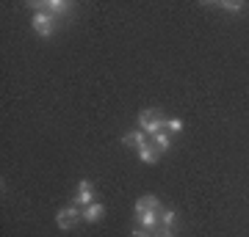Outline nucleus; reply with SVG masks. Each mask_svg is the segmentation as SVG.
Listing matches in <instances>:
<instances>
[{
    "label": "nucleus",
    "mask_w": 249,
    "mask_h": 237,
    "mask_svg": "<svg viewBox=\"0 0 249 237\" xmlns=\"http://www.w3.org/2000/svg\"><path fill=\"white\" fill-rule=\"evenodd\" d=\"M160 199L158 196H152V193H147V196H142L139 202H136V207H133V212H136V223L142 229H147V232H152V229H158L160 226Z\"/></svg>",
    "instance_id": "f257e3e1"
},
{
    "label": "nucleus",
    "mask_w": 249,
    "mask_h": 237,
    "mask_svg": "<svg viewBox=\"0 0 249 237\" xmlns=\"http://www.w3.org/2000/svg\"><path fill=\"white\" fill-rule=\"evenodd\" d=\"M80 221H83V212H80L75 204H67V207H61V210L55 212V223H58V229H64V232L75 229Z\"/></svg>",
    "instance_id": "f03ea898"
},
{
    "label": "nucleus",
    "mask_w": 249,
    "mask_h": 237,
    "mask_svg": "<svg viewBox=\"0 0 249 237\" xmlns=\"http://www.w3.org/2000/svg\"><path fill=\"white\" fill-rule=\"evenodd\" d=\"M31 28H34V33L50 39V36L55 33V28H58V19L50 17V14H45V11H36L34 17H31Z\"/></svg>",
    "instance_id": "7ed1b4c3"
},
{
    "label": "nucleus",
    "mask_w": 249,
    "mask_h": 237,
    "mask_svg": "<svg viewBox=\"0 0 249 237\" xmlns=\"http://www.w3.org/2000/svg\"><path fill=\"white\" fill-rule=\"evenodd\" d=\"M166 127V119L160 116V111H144L142 116H139V130H144L147 135H155V132H160Z\"/></svg>",
    "instance_id": "20e7f679"
},
{
    "label": "nucleus",
    "mask_w": 249,
    "mask_h": 237,
    "mask_svg": "<svg viewBox=\"0 0 249 237\" xmlns=\"http://www.w3.org/2000/svg\"><path fill=\"white\" fill-rule=\"evenodd\" d=\"M34 9L36 11H45V14H50V17H61V14H67V11L72 9L67 0H36L34 3Z\"/></svg>",
    "instance_id": "39448f33"
},
{
    "label": "nucleus",
    "mask_w": 249,
    "mask_h": 237,
    "mask_svg": "<svg viewBox=\"0 0 249 237\" xmlns=\"http://www.w3.org/2000/svg\"><path fill=\"white\" fill-rule=\"evenodd\" d=\"M94 202V185L89 179H80L78 188H75V196H72V204L75 207H89Z\"/></svg>",
    "instance_id": "423d86ee"
},
{
    "label": "nucleus",
    "mask_w": 249,
    "mask_h": 237,
    "mask_svg": "<svg viewBox=\"0 0 249 237\" xmlns=\"http://www.w3.org/2000/svg\"><path fill=\"white\" fill-rule=\"evenodd\" d=\"M147 138H150V135H147L144 130H139V127H136V130H130V132H124V135H122V143L139 152V149L144 146V143H147Z\"/></svg>",
    "instance_id": "0eeeda50"
},
{
    "label": "nucleus",
    "mask_w": 249,
    "mask_h": 237,
    "mask_svg": "<svg viewBox=\"0 0 249 237\" xmlns=\"http://www.w3.org/2000/svg\"><path fill=\"white\" fill-rule=\"evenodd\" d=\"M103 218H106V207L100 202H91L89 207H83V221L86 223H100Z\"/></svg>",
    "instance_id": "6e6552de"
},
{
    "label": "nucleus",
    "mask_w": 249,
    "mask_h": 237,
    "mask_svg": "<svg viewBox=\"0 0 249 237\" xmlns=\"http://www.w3.org/2000/svg\"><path fill=\"white\" fill-rule=\"evenodd\" d=\"M150 143L160 152V155H163V152L172 149V135L166 130H160V132H155V135H150Z\"/></svg>",
    "instance_id": "1a4fd4ad"
},
{
    "label": "nucleus",
    "mask_w": 249,
    "mask_h": 237,
    "mask_svg": "<svg viewBox=\"0 0 249 237\" xmlns=\"http://www.w3.org/2000/svg\"><path fill=\"white\" fill-rule=\"evenodd\" d=\"M158 158H160V152L155 149V146H152L150 141H147V143H144L142 149H139V160H142V163H147V166L158 163Z\"/></svg>",
    "instance_id": "9d476101"
},
{
    "label": "nucleus",
    "mask_w": 249,
    "mask_h": 237,
    "mask_svg": "<svg viewBox=\"0 0 249 237\" xmlns=\"http://www.w3.org/2000/svg\"><path fill=\"white\" fill-rule=\"evenodd\" d=\"M175 221H178L175 218V210H160V226L163 229H169L172 232V229H175Z\"/></svg>",
    "instance_id": "9b49d317"
},
{
    "label": "nucleus",
    "mask_w": 249,
    "mask_h": 237,
    "mask_svg": "<svg viewBox=\"0 0 249 237\" xmlns=\"http://www.w3.org/2000/svg\"><path fill=\"white\" fill-rule=\"evenodd\" d=\"M219 9H224V11H232V14H238L241 9H244V3H238V0H224V3H216Z\"/></svg>",
    "instance_id": "f8f14e48"
},
{
    "label": "nucleus",
    "mask_w": 249,
    "mask_h": 237,
    "mask_svg": "<svg viewBox=\"0 0 249 237\" xmlns=\"http://www.w3.org/2000/svg\"><path fill=\"white\" fill-rule=\"evenodd\" d=\"M166 132H180L183 130V122L180 119H166V127H163Z\"/></svg>",
    "instance_id": "ddd939ff"
},
{
    "label": "nucleus",
    "mask_w": 249,
    "mask_h": 237,
    "mask_svg": "<svg viewBox=\"0 0 249 237\" xmlns=\"http://www.w3.org/2000/svg\"><path fill=\"white\" fill-rule=\"evenodd\" d=\"M130 237H152V232H147V229H142V226H136L133 232H130Z\"/></svg>",
    "instance_id": "4468645a"
},
{
    "label": "nucleus",
    "mask_w": 249,
    "mask_h": 237,
    "mask_svg": "<svg viewBox=\"0 0 249 237\" xmlns=\"http://www.w3.org/2000/svg\"><path fill=\"white\" fill-rule=\"evenodd\" d=\"M152 237H175V232H169V229H160L158 235H152Z\"/></svg>",
    "instance_id": "2eb2a0df"
}]
</instances>
